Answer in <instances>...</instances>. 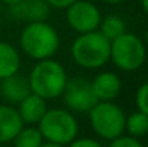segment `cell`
<instances>
[{
	"instance_id": "9c48e42d",
	"label": "cell",
	"mask_w": 148,
	"mask_h": 147,
	"mask_svg": "<svg viewBox=\"0 0 148 147\" xmlns=\"http://www.w3.org/2000/svg\"><path fill=\"white\" fill-rule=\"evenodd\" d=\"M50 9L46 0H19L9 6V13L17 22L30 23L48 20Z\"/></svg>"
},
{
	"instance_id": "ffe728a7",
	"label": "cell",
	"mask_w": 148,
	"mask_h": 147,
	"mask_svg": "<svg viewBox=\"0 0 148 147\" xmlns=\"http://www.w3.org/2000/svg\"><path fill=\"white\" fill-rule=\"evenodd\" d=\"M68 147H102V144L98 140L91 139V137H81V139L76 137L68 144Z\"/></svg>"
},
{
	"instance_id": "44dd1931",
	"label": "cell",
	"mask_w": 148,
	"mask_h": 147,
	"mask_svg": "<svg viewBox=\"0 0 148 147\" xmlns=\"http://www.w3.org/2000/svg\"><path fill=\"white\" fill-rule=\"evenodd\" d=\"M52 9H58V10H65L71 3H73L75 0H46Z\"/></svg>"
},
{
	"instance_id": "3957f363",
	"label": "cell",
	"mask_w": 148,
	"mask_h": 147,
	"mask_svg": "<svg viewBox=\"0 0 148 147\" xmlns=\"http://www.w3.org/2000/svg\"><path fill=\"white\" fill-rule=\"evenodd\" d=\"M71 56L73 62L84 69H99L109 62L111 41L99 30L81 33L71 45Z\"/></svg>"
},
{
	"instance_id": "484cf974",
	"label": "cell",
	"mask_w": 148,
	"mask_h": 147,
	"mask_svg": "<svg viewBox=\"0 0 148 147\" xmlns=\"http://www.w3.org/2000/svg\"><path fill=\"white\" fill-rule=\"evenodd\" d=\"M144 43H145V46L148 48V29H147V32H145V42Z\"/></svg>"
},
{
	"instance_id": "603a6c76",
	"label": "cell",
	"mask_w": 148,
	"mask_h": 147,
	"mask_svg": "<svg viewBox=\"0 0 148 147\" xmlns=\"http://www.w3.org/2000/svg\"><path fill=\"white\" fill-rule=\"evenodd\" d=\"M141 7H143L144 13L148 16V0H141Z\"/></svg>"
},
{
	"instance_id": "7c38bea8",
	"label": "cell",
	"mask_w": 148,
	"mask_h": 147,
	"mask_svg": "<svg viewBox=\"0 0 148 147\" xmlns=\"http://www.w3.org/2000/svg\"><path fill=\"white\" fill-rule=\"evenodd\" d=\"M48 110V101L33 92L23 98L17 104V112L25 126H35L40 121Z\"/></svg>"
},
{
	"instance_id": "9a60e30c",
	"label": "cell",
	"mask_w": 148,
	"mask_h": 147,
	"mask_svg": "<svg viewBox=\"0 0 148 147\" xmlns=\"http://www.w3.org/2000/svg\"><path fill=\"white\" fill-rule=\"evenodd\" d=\"M98 30L108 41H114L118 36H121L124 32H127V25H125V20L121 16L108 14V16L101 19Z\"/></svg>"
},
{
	"instance_id": "8992f818",
	"label": "cell",
	"mask_w": 148,
	"mask_h": 147,
	"mask_svg": "<svg viewBox=\"0 0 148 147\" xmlns=\"http://www.w3.org/2000/svg\"><path fill=\"white\" fill-rule=\"evenodd\" d=\"M89 123L94 133L103 139L112 140L125 133V112L114 101H98L89 111Z\"/></svg>"
},
{
	"instance_id": "6da1fadb",
	"label": "cell",
	"mask_w": 148,
	"mask_h": 147,
	"mask_svg": "<svg viewBox=\"0 0 148 147\" xmlns=\"http://www.w3.org/2000/svg\"><path fill=\"white\" fill-rule=\"evenodd\" d=\"M19 46L26 56L33 61L49 59L56 55L60 46V36L46 20L30 22L26 23L20 32Z\"/></svg>"
},
{
	"instance_id": "ac0fdd59",
	"label": "cell",
	"mask_w": 148,
	"mask_h": 147,
	"mask_svg": "<svg viewBox=\"0 0 148 147\" xmlns=\"http://www.w3.org/2000/svg\"><path fill=\"white\" fill-rule=\"evenodd\" d=\"M135 105L137 110L148 115V81L143 82L135 92Z\"/></svg>"
},
{
	"instance_id": "4316f807",
	"label": "cell",
	"mask_w": 148,
	"mask_h": 147,
	"mask_svg": "<svg viewBox=\"0 0 148 147\" xmlns=\"http://www.w3.org/2000/svg\"><path fill=\"white\" fill-rule=\"evenodd\" d=\"M1 6H3V3H1V1H0V12H1Z\"/></svg>"
},
{
	"instance_id": "5bb4252c",
	"label": "cell",
	"mask_w": 148,
	"mask_h": 147,
	"mask_svg": "<svg viewBox=\"0 0 148 147\" xmlns=\"http://www.w3.org/2000/svg\"><path fill=\"white\" fill-rule=\"evenodd\" d=\"M20 63L19 49L6 41H0V79L17 74Z\"/></svg>"
},
{
	"instance_id": "7a4b0ae2",
	"label": "cell",
	"mask_w": 148,
	"mask_h": 147,
	"mask_svg": "<svg viewBox=\"0 0 148 147\" xmlns=\"http://www.w3.org/2000/svg\"><path fill=\"white\" fill-rule=\"evenodd\" d=\"M30 91L46 101L62 97L65 85L68 82V74L60 62L56 59L36 61L27 77Z\"/></svg>"
},
{
	"instance_id": "e0dca14e",
	"label": "cell",
	"mask_w": 148,
	"mask_h": 147,
	"mask_svg": "<svg viewBox=\"0 0 148 147\" xmlns=\"http://www.w3.org/2000/svg\"><path fill=\"white\" fill-rule=\"evenodd\" d=\"M125 131L132 137H144L148 134V115L141 111H134L125 117Z\"/></svg>"
},
{
	"instance_id": "52a82bcc",
	"label": "cell",
	"mask_w": 148,
	"mask_h": 147,
	"mask_svg": "<svg viewBox=\"0 0 148 147\" xmlns=\"http://www.w3.org/2000/svg\"><path fill=\"white\" fill-rule=\"evenodd\" d=\"M65 17L69 28L81 35L98 30L102 14L95 3L88 0H75L65 9Z\"/></svg>"
},
{
	"instance_id": "d4e9b609",
	"label": "cell",
	"mask_w": 148,
	"mask_h": 147,
	"mask_svg": "<svg viewBox=\"0 0 148 147\" xmlns=\"http://www.w3.org/2000/svg\"><path fill=\"white\" fill-rule=\"evenodd\" d=\"M3 4H7V6H10V4H13V3H16V1H19V0H0Z\"/></svg>"
},
{
	"instance_id": "8fae6325",
	"label": "cell",
	"mask_w": 148,
	"mask_h": 147,
	"mask_svg": "<svg viewBox=\"0 0 148 147\" xmlns=\"http://www.w3.org/2000/svg\"><path fill=\"white\" fill-rule=\"evenodd\" d=\"M30 92L32 91H30L27 77H25L19 72L0 79V97L6 104L17 105Z\"/></svg>"
},
{
	"instance_id": "277c9868",
	"label": "cell",
	"mask_w": 148,
	"mask_h": 147,
	"mask_svg": "<svg viewBox=\"0 0 148 147\" xmlns=\"http://www.w3.org/2000/svg\"><path fill=\"white\" fill-rule=\"evenodd\" d=\"M38 128L45 141L59 146H68L79 133L76 117L65 108H48L38 123Z\"/></svg>"
},
{
	"instance_id": "ba28073f",
	"label": "cell",
	"mask_w": 148,
	"mask_h": 147,
	"mask_svg": "<svg viewBox=\"0 0 148 147\" xmlns=\"http://www.w3.org/2000/svg\"><path fill=\"white\" fill-rule=\"evenodd\" d=\"M62 97L65 105L72 112H88L98 102L92 91L91 81L84 77L68 78Z\"/></svg>"
},
{
	"instance_id": "5b68a950",
	"label": "cell",
	"mask_w": 148,
	"mask_h": 147,
	"mask_svg": "<svg viewBox=\"0 0 148 147\" xmlns=\"http://www.w3.org/2000/svg\"><path fill=\"white\" fill-rule=\"evenodd\" d=\"M109 61L122 72H135L147 61V46L140 36L124 32L111 41Z\"/></svg>"
},
{
	"instance_id": "4fadbf2b",
	"label": "cell",
	"mask_w": 148,
	"mask_h": 147,
	"mask_svg": "<svg viewBox=\"0 0 148 147\" xmlns=\"http://www.w3.org/2000/svg\"><path fill=\"white\" fill-rule=\"evenodd\" d=\"M23 126L25 124L14 105L6 102L0 104V144L13 141Z\"/></svg>"
},
{
	"instance_id": "30bf717a",
	"label": "cell",
	"mask_w": 148,
	"mask_h": 147,
	"mask_svg": "<svg viewBox=\"0 0 148 147\" xmlns=\"http://www.w3.org/2000/svg\"><path fill=\"white\" fill-rule=\"evenodd\" d=\"M91 87L98 101H114L121 94L122 81L112 71H101L91 79Z\"/></svg>"
},
{
	"instance_id": "2e32d148",
	"label": "cell",
	"mask_w": 148,
	"mask_h": 147,
	"mask_svg": "<svg viewBox=\"0 0 148 147\" xmlns=\"http://www.w3.org/2000/svg\"><path fill=\"white\" fill-rule=\"evenodd\" d=\"M43 141L45 140L38 127L23 126L13 139V147H40Z\"/></svg>"
},
{
	"instance_id": "cb8c5ba5",
	"label": "cell",
	"mask_w": 148,
	"mask_h": 147,
	"mask_svg": "<svg viewBox=\"0 0 148 147\" xmlns=\"http://www.w3.org/2000/svg\"><path fill=\"white\" fill-rule=\"evenodd\" d=\"M40 147H65V146H59V144H55V143H48V141H43V144Z\"/></svg>"
},
{
	"instance_id": "83f0119b",
	"label": "cell",
	"mask_w": 148,
	"mask_h": 147,
	"mask_svg": "<svg viewBox=\"0 0 148 147\" xmlns=\"http://www.w3.org/2000/svg\"><path fill=\"white\" fill-rule=\"evenodd\" d=\"M147 147H148V146H147Z\"/></svg>"
},
{
	"instance_id": "7402d4cb",
	"label": "cell",
	"mask_w": 148,
	"mask_h": 147,
	"mask_svg": "<svg viewBox=\"0 0 148 147\" xmlns=\"http://www.w3.org/2000/svg\"><path fill=\"white\" fill-rule=\"evenodd\" d=\"M102 1L106 3V4H111V6H116V4H121V3H124L127 0H102Z\"/></svg>"
},
{
	"instance_id": "d6986e66",
	"label": "cell",
	"mask_w": 148,
	"mask_h": 147,
	"mask_svg": "<svg viewBox=\"0 0 148 147\" xmlns=\"http://www.w3.org/2000/svg\"><path fill=\"white\" fill-rule=\"evenodd\" d=\"M108 147H144V144L137 137H132V136H128V134L127 136L121 134V136L109 140Z\"/></svg>"
}]
</instances>
